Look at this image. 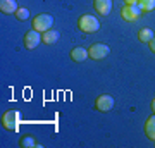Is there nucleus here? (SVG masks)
<instances>
[{"label":"nucleus","mask_w":155,"mask_h":148,"mask_svg":"<svg viewBox=\"0 0 155 148\" xmlns=\"http://www.w3.org/2000/svg\"><path fill=\"white\" fill-rule=\"evenodd\" d=\"M78 28H79L83 33H95V31L100 29V22L95 16L83 14V16L78 19Z\"/></svg>","instance_id":"1"},{"label":"nucleus","mask_w":155,"mask_h":148,"mask_svg":"<svg viewBox=\"0 0 155 148\" xmlns=\"http://www.w3.org/2000/svg\"><path fill=\"white\" fill-rule=\"evenodd\" d=\"M2 126L7 131H17L19 129V112L16 109H11L4 112L2 115Z\"/></svg>","instance_id":"2"},{"label":"nucleus","mask_w":155,"mask_h":148,"mask_svg":"<svg viewBox=\"0 0 155 148\" xmlns=\"http://www.w3.org/2000/svg\"><path fill=\"white\" fill-rule=\"evenodd\" d=\"M54 24V16L52 14H38V16L33 19V29L40 31V33H45L48 31Z\"/></svg>","instance_id":"3"},{"label":"nucleus","mask_w":155,"mask_h":148,"mask_svg":"<svg viewBox=\"0 0 155 148\" xmlns=\"http://www.w3.org/2000/svg\"><path fill=\"white\" fill-rule=\"evenodd\" d=\"M109 54H110V48H109L105 43H95L88 48L90 59H93V61H102V59H105Z\"/></svg>","instance_id":"4"},{"label":"nucleus","mask_w":155,"mask_h":148,"mask_svg":"<svg viewBox=\"0 0 155 148\" xmlns=\"http://www.w3.org/2000/svg\"><path fill=\"white\" fill-rule=\"evenodd\" d=\"M141 12L143 11L138 7V4H136V5H124L122 7V11H121V16H122L124 21L133 22V21H136V19H140Z\"/></svg>","instance_id":"5"},{"label":"nucleus","mask_w":155,"mask_h":148,"mask_svg":"<svg viewBox=\"0 0 155 148\" xmlns=\"http://www.w3.org/2000/svg\"><path fill=\"white\" fill-rule=\"evenodd\" d=\"M41 43V33L36 31V29H29L28 33L24 35V47L28 50L36 48L38 45Z\"/></svg>","instance_id":"6"},{"label":"nucleus","mask_w":155,"mask_h":148,"mask_svg":"<svg viewBox=\"0 0 155 148\" xmlns=\"http://www.w3.org/2000/svg\"><path fill=\"white\" fill-rule=\"evenodd\" d=\"M95 109L100 110V112H109V110L114 109V98L110 95H100L95 100Z\"/></svg>","instance_id":"7"},{"label":"nucleus","mask_w":155,"mask_h":148,"mask_svg":"<svg viewBox=\"0 0 155 148\" xmlns=\"http://www.w3.org/2000/svg\"><path fill=\"white\" fill-rule=\"evenodd\" d=\"M93 7L100 16H109L112 9V0H93Z\"/></svg>","instance_id":"8"},{"label":"nucleus","mask_w":155,"mask_h":148,"mask_svg":"<svg viewBox=\"0 0 155 148\" xmlns=\"http://www.w3.org/2000/svg\"><path fill=\"white\" fill-rule=\"evenodd\" d=\"M59 38H61V33H59V31H55V29H48V31L41 33V43H45V45L57 43V41H59Z\"/></svg>","instance_id":"9"},{"label":"nucleus","mask_w":155,"mask_h":148,"mask_svg":"<svg viewBox=\"0 0 155 148\" xmlns=\"http://www.w3.org/2000/svg\"><path fill=\"white\" fill-rule=\"evenodd\" d=\"M88 57H90L88 50L83 48V47H74V48L71 50V59L74 62H84Z\"/></svg>","instance_id":"10"},{"label":"nucleus","mask_w":155,"mask_h":148,"mask_svg":"<svg viewBox=\"0 0 155 148\" xmlns=\"http://www.w3.org/2000/svg\"><path fill=\"white\" fill-rule=\"evenodd\" d=\"M19 9L16 4V0H0V11L4 14H16V11Z\"/></svg>","instance_id":"11"},{"label":"nucleus","mask_w":155,"mask_h":148,"mask_svg":"<svg viewBox=\"0 0 155 148\" xmlns=\"http://www.w3.org/2000/svg\"><path fill=\"white\" fill-rule=\"evenodd\" d=\"M145 134L148 136V140L155 141V114L145 121Z\"/></svg>","instance_id":"12"},{"label":"nucleus","mask_w":155,"mask_h":148,"mask_svg":"<svg viewBox=\"0 0 155 148\" xmlns=\"http://www.w3.org/2000/svg\"><path fill=\"white\" fill-rule=\"evenodd\" d=\"M152 38H153V31H152L150 28H143V29H140L138 40L141 41V43H148Z\"/></svg>","instance_id":"13"},{"label":"nucleus","mask_w":155,"mask_h":148,"mask_svg":"<svg viewBox=\"0 0 155 148\" xmlns=\"http://www.w3.org/2000/svg\"><path fill=\"white\" fill-rule=\"evenodd\" d=\"M19 145H21L22 148H33V146H36L35 136H33V134H24V136L21 138V141H19Z\"/></svg>","instance_id":"14"},{"label":"nucleus","mask_w":155,"mask_h":148,"mask_svg":"<svg viewBox=\"0 0 155 148\" xmlns=\"http://www.w3.org/2000/svg\"><path fill=\"white\" fill-rule=\"evenodd\" d=\"M138 7L143 12H150L155 9V0H138Z\"/></svg>","instance_id":"15"},{"label":"nucleus","mask_w":155,"mask_h":148,"mask_svg":"<svg viewBox=\"0 0 155 148\" xmlns=\"http://www.w3.org/2000/svg\"><path fill=\"white\" fill-rule=\"evenodd\" d=\"M16 17L19 19V21H26V19H29V11L24 9V7H19V9L16 11Z\"/></svg>","instance_id":"16"},{"label":"nucleus","mask_w":155,"mask_h":148,"mask_svg":"<svg viewBox=\"0 0 155 148\" xmlns=\"http://www.w3.org/2000/svg\"><path fill=\"white\" fill-rule=\"evenodd\" d=\"M148 45H150V50H152V52L155 54V36H153V38H152V40L148 41Z\"/></svg>","instance_id":"17"},{"label":"nucleus","mask_w":155,"mask_h":148,"mask_svg":"<svg viewBox=\"0 0 155 148\" xmlns=\"http://www.w3.org/2000/svg\"><path fill=\"white\" fill-rule=\"evenodd\" d=\"M124 4H126V5H136L138 0H124Z\"/></svg>","instance_id":"18"},{"label":"nucleus","mask_w":155,"mask_h":148,"mask_svg":"<svg viewBox=\"0 0 155 148\" xmlns=\"http://www.w3.org/2000/svg\"><path fill=\"white\" fill-rule=\"evenodd\" d=\"M152 112H153V114H155V98L152 100Z\"/></svg>","instance_id":"19"}]
</instances>
